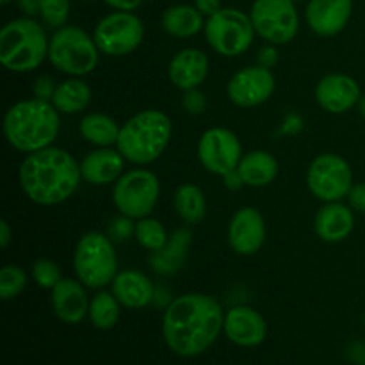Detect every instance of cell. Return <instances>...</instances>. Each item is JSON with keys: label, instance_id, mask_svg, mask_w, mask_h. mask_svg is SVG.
Here are the masks:
<instances>
[{"label": "cell", "instance_id": "6da1fadb", "mask_svg": "<svg viewBox=\"0 0 365 365\" xmlns=\"http://www.w3.org/2000/svg\"><path fill=\"white\" fill-rule=\"evenodd\" d=\"M225 312L212 296L189 292L175 298L163 317L168 348L178 356H198L223 331Z\"/></svg>", "mask_w": 365, "mask_h": 365}, {"label": "cell", "instance_id": "7a4b0ae2", "mask_svg": "<svg viewBox=\"0 0 365 365\" xmlns=\"http://www.w3.org/2000/svg\"><path fill=\"white\" fill-rule=\"evenodd\" d=\"M81 180V164L71 153L56 146L27 153L20 164V185L36 205L52 207L66 202Z\"/></svg>", "mask_w": 365, "mask_h": 365}, {"label": "cell", "instance_id": "3957f363", "mask_svg": "<svg viewBox=\"0 0 365 365\" xmlns=\"http://www.w3.org/2000/svg\"><path fill=\"white\" fill-rule=\"evenodd\" d=\"M59 110L39 98L16 102L4 116V135L14 150L32 153L48 148L61 130Z\"/></svg>", "mask_w": 365, "mask_h": 365}, {"label": "cell", "instance_id": "277c9868", "mask_svg": "<svg viewBox=\"0 0 365 365\" xmlns=\"http://www.w3.org/2000/svg\"><path fill=\"white\" fill-rule=\"evenodd\" d=\"M173 123L163 110L146 109L121 125L116 148L132 164L146 166L159 159L168 148Z\"/></svg>", "mask_w": 365, "mask_h": 365}, {"label": "cell", "instance_id": "5b68a950", "mask_svg": "<svg viewBox=\"0 0 365 365\" xmlns=\"http://www.w3.org/2000/svg\"><path fill=\"white\" fill-rule=\"evenodd\" d=\"M48 45L41 24L31 16L16 18L0 31V63L14 73L34 71L48 57Z\"/></svg>", "mask_w": 365, "mask_h": 365}, {"label": "cell", "instance_id": "8992f818", "mask_svg": "<svg viewBox=\"0 0 365 365\" xmlns=\"http://www.w3.org/2000/svg\"><path fill=\"white\" fill-rule=\"evenodd\" d=\"M100 48L95 38L77 25H64L50 38L48 61L70 77H84L98 66Z\"/></svg>", "mask_w": 365, "mask_h": 365}, {"label": "cell", "instance_id": "52a82bcc", "mask_svg": "<svg viewBox=\"0 0 365 365\" xmlns=\"http://www.w3.org/2000/svg\"><path fill=\"white\" fill-rule=\"evenodd\" d=\"M73 269L88 289H103L113 284L118 274V257L109 235L88 232L77 242Z\"/></svg>", "mask_w": 365, "mask_h": 365}, {"label": "cell", "instance_id": "ba28073f", "mask_svg": "<svg viewBox=\"0 0 365 365\" xmlns=\"http://www.w3.org/2000/svg\"><path fill=\"white\" fill-rule=\"evenodd\" d=\"M160 196V182L153 171L135 168L121 175L113 187L114 207L121 216L130 220L148 217L157 207Z\"/></svg>", "mask_w": 365, "mask_h": 365}, {"label": "cell", "instance_id": "9c48e42d", "mask_svg": "<svg viewBox=\"0 0 365 365\" xmlns=\"http://www.w3.org/2000/svg\"><path fill=\"white\" fill-rule=\"evenodd\" d=\"M203 31L210 48L223 57H237L245 53L257 34L250 14L232 7L217 11L207 18Z\"/></svg>", "mask_w": 365, "mask_h": 365}, {"label": "cell", "instance_id": "30bf717a", "mask_svg": "<svg viewBox=\"0 0 365 365\" xmlns=\"http://www.w3.org/2000/svg\"><path fill=\"white\" fill-rule=\"evenodd\" d=\"M93 38L106 56H128L143 43L145 25L132 11H114L96 24Z\"/></svg>", "mask_w": 365, "mask_h": 365}, {"label": "cell", "instance_id": "8fae6325", "mask_svg": "<svg viewBox=\"0 0 365 365\" xmlns=\"http://www.w3.org/2000/svg\"><path fill=\"white\" fill-rule=\"evenodd\" d=\"M250 18L257 34L271 45H285L299 31V16L292 0H255Z\"/></svg>", "mask_w": 365, "mask_h": 365}, {"label": "cell", "instance_id": "7c38bea8", "mask_svg": "<svg viewBox=\"0 0 365 365\" xmlns=\"http://www.w3.org/2000/svg\"><path fill=\"white\" fill-rule=\"evenodd\" d=\"M309 191L321 202H341L353 187V171L348 160L337 153H321L307 171Z\"/></svg>", "mask_w": 365, "mask_h": 365}, {"label": "cell", "instance_id": "4fadbf2b", "mask_svg": "<svg viewBox=\"0 0 365 365\" xmlns=\"http://www.w3.org/2000/svg\"><path fill=\"white\" fill-rule=\"evenodd\" d=\"M242 145L237 135L225 127L209 128L198 141V159L209 173L225 177L237 170L242 159Z\"/></svg>", "mask_w": 365, "mask_h": 365}, {"label": "cell", "instance_id": "5bb4252c", "mask_svg": "<svg viewBox=\"0 0 365 365\" xmlns=\"http://www.w3.org/2000/svg\"><path fill=\"white\" fill-rule=\"evenodd\" d=\"M274 93V75L269 68L260 64L246 66L228 81L227 95L234 106L242 109L262 106Z\"/></svg>", "mask_w": 365, "mask_h": 365}, {"label": "cell", "instance_id": "9a60e30c", "mask_svg": "<svg viewBox=\"0 0 365 365\" xmlns=\"http://www.w3.org/2000/svg\"><path fill=\"white\" fill-rule=\"evenodd\" d=\"M266 241V221L255 207H241L228 225V245L242 257L255 255Z\"/></svg>", "mask_w": 365, "mask_h": 365}, {"label": "cell", "instance_id": "2e32d148", "mask_svg": "<svg viewBox=\"0 0 365 365\" xmlns=\"http://www.w3.org/2000/svg\"><path fill=\"white\" fill-rule=\"evenodd\" d=\"M362 98L359 82L344 73H330L316 86V100L330 114H344L359 106Z\"/></svg>", "mask_w": 365, "mask_h": 365}, {"label": "cell", "instance_id": "e0dca14e", "mask_svg": "<svg viewBox=\"0 0 365 365\" xmlns=\"http://www.w3.org/2000/svg\"><path fill=\"white\" fill-rule=\"evenodd\" d=\"M223 331L234 344L255 348L266 341L267 324L264 317L252 307H234L225 314Z\"/></svg>", "mask_w": 365, "mask_h": 365}, {"label": "cell", "instance_id": "ac0fdd59", "mask_svg": "<svg viewBox=\"0 0 365 365\" xmlns=\"http://www.w3.org/2000/svg\"><path fill=\"white\" fill-rule=\"evenodd\" d=\"M86 285L81 280L63 278L56 287L50 291V303L52 310L66 324H78L89 314V302Z\"/></svg>", "mask_w": 365, "mask_h": 365}, {"label": "cell", "instance_id": "d6986e66", "mask_svg": "<svg viewBox=\"0 0 365 365\" xmlns=\"http://www.w3.org/2000/svg\"><path fill=\"white\" fill-rule=\"evenodd\" d=\"M353 13V0H310L307 6V24L323 38L342 32Z\"/></svg>", "mask_w": 365, "mask_h": 365}, {"label": "cell", "instance_id": "ffe728a7", "mask_svg": "<svg viewBox=\"0 0 365 365\" xmlns=\"http://www.w3.org/2000/svg\"><path fill=\"white\" fill-rule=\"evenodd\" d=\"M209 75V57L198 48H184L175 53L168 66V77L182 91L196 89Z\"/></svg>", "mask_w": 365, "mask_h": 365}, {"label": "cell", "instance_id": "44dd1931", "mask_svg": "<svg viewBox=\"0 0 365 365\" xmlns=\"http://www.w3.org/2000/svg\"><path fill=\"white\" fill-rule=\"evenodd\" d=\"M125 160L127 159L118 148L113 150L107 146V148L93 150L81 160L82 180L91 185L114 184L123 175Z\"/></svg>", "mask_w": 365, "mask_h": 365}, {"label": "cell", "instance_id": "7402d4cb", "mask_svg": "<svg viewBox=\"0 0 365 365\" xmlns=\"http://www.w3.org/2000/svg\"><path fill=\"white\" fill-rule=\"evenodd\" d=\"M110 291L121 307L127 309H145L155 298V285L141 271H121L110 284Z\"/></svg>", "mask_w": 365, "mask_h": 365}, {"label": "cell", "instance_id": "603a6c76", "mask_svg": "<svg viewBox=\"0 0 365 365\" xmlns=\"http://www.w3.org/2000/svg\"><path fill=\"white\" fill-rule=\"evenodd\" d=\"M355 228V214L351 207L341 202L324 203L316 214L314 220V230L323 241L341 242Z\"/></svg>", "mask_w": 365, "mask_h": 365}, {"label": "cell", "instance_id": "cb8c5ba5", "mask_svg": "<svg viewBox=\"0 0 365 365\" xmlns=\"http://www.w3.org/2000/svg\"><path fill=\"white\" fill-rule=\"evenodd\" d=\"M192 234L189 228H178L171 234L166 245L150 255V266L155 273L163 274V277H170V274L178 273L184 266L185 259H187V250L191 246Z\"/></svg>", "mask_w": 365, "mask_h": 365}, {"label": "cell", "instance_id": "d4e9b609", "mask_svg": "<svg viewBox=\"0 0 365 365\" xmlns=\"http://www.w3.org/2000/svg\"><path fill=\"white\" fill-rule=\"evenodd\" d=\"M245 185L250 187H266L277 178L278 163L266 150H253L242 155L237 166Z\"/></svg>", "mask_w": 365, "mask_h": 365}, {"label": "cell", "instance_id": "484cf974", "mask_svg": "<svg viewBox=\"0 0 365 365\" xmlns=\"http://www.w3.org/2000/svg\"><path fill=\"white\" fill-rule=\"evenodd\" d=\"M160 24H163L166 34L180 39L192 38L202 29H205L203 14L195 6H184V4L168 7L163 13Z\"/></svg>", "mask_w": 365, "mask_h": 365}, {"label": "cell", "instance_id": "4316f807", "mask_svg": "<svg viewBox=\"0 0 365 365\" xmlns=\"http://www.w3.org/2000/svg\"><path fill=\"white\" fill-rule=\"evenodd\" d=\"M91 102V88L81 77H71L57 84L52 106L61 114H78Z\"/></svg>", "mask_w": 365, "mask_h": 365}, {"label": "cell", "instance_id": "83f0119b", "mask_svg": "<svg viewBox=\"0 0 365 365\" xmlns=\"http://www.w3.org/2000/svg\"><path fill=\"white\" fill-rule=\"evenodd\" d=\"M81 135L88 143L95 145L96 148H107V146H116L120 138L121 127L116 120L103 113H89L86 114L78 125Z\"/></svg>", "mask_w": 365, "mask_h": 365}, {"label": "cell", "instance_id": "f1b7e54d", "mask_svg": "<svg viewBox=\"0 0 365 365\" xmlns=\"http://www.w3.org/2000/svg\"><path fill=\"white\" fill-rule=\"evenodd\" d=\"M175 210L178 217L187 225L202 223L207 214V200L196 184H182L175 191Z\"/></svg>", "mask_w": 365, "mask_h": 365}, {"label": "cell", "instance_id": "f546056e", "mask_svg": "<svg viewBox=\"0 0 365 365\" xmlns=\"http://www.w3.org/2000/svg\"><path fill=\"white\" fill-rule=\"evenodd\" d=\"M120 302L113 291H98L89 302V314L93 327L98 330H110L120 319Z\"/></svg>", "mask_w": 365, "mask_h": 365}, {"label": "cell", "instance_id": "4dcf8cb0", "mask_svg": "<svg viewBox=\"0 0 365 365\" xmlns=\"http://www.w3.org/2000/svg\"><path fill=\"white\" fill-rule=\"evenodd\" d=\"M134 237L138 241L139 246H143L148 252H159L164 245L168 242L170 235H168L166 228L160 221L153 220V217H143V220H138L135 223V232Z\"/></svg>", "mask_w": 365, "mask_h": 365}, {"label": "cell", "instance_id": "1f68e13d", "mask_svg": "<svg viewBox=\"0 0 365 365\" xmlns=\"http://www.w3.org/2000/svg\"><path fill=\"white\" fill-rule=\"evenodd\" d=\"M27 285V273L20 266H6L0 271V298L4 302L16 298Z\"/></svg>", "mask_w": 365, "mask_h": 365}, {"label": "cell", "instance_id": "d6a6232c", "mask_svg": "<svg viewBox=\"0 0 365 365\" xmlns=\"http://www.w3.org/2000/svg\"><path fill=\"white\" fill-rule=\"evenodd\" d=\"M39 16L48 27H64L70 18V0H41Z\"/></svg>", "mask_w": 365, "mask_h": 365}, {"label": "cell", "instance_id": "836d02e7", "mask_svg": "<svg viewBox=\"0 0 365 365\" xmlns=\"http://www.w3.org/2000/svg\"><path fill=\"white\" fill-rule=\"evenodd\" d=\"M32 278H34L38 287L50 289V291H52V289L63 280V274H61L59 266H57L53 260L38 259L32 264Z\"/></svg>", "mask_w": 365, "mask_h": 365}, {"label": "cell", "instance_id": "e575fe53", "mask_svg": "<svg viewBox=\"0 0 365 365\" xmlns=\"http://www.w3.org/2000/svg\"><path fill=\"white\" fill-rule=\"evenodd\" d=\"M135 232V223H132L130 217L120 216L118 220H114L109 227V237L113 239V242H121L125 239H128L130 235H134Z\"/></svg>", "mask_w": 365, "mask_h": 365}, {"label": "cell", "instance_id": "d590c367", "mask_svg": "<svg viewBox=\"0 0 365 365\" xmlns=\"http://www.w3.org/2000/svg\"><path fill=\"white\" fill-rule=\"evenodd\" d=\"M182 107L187 110L189 114L196 116V114H202L207 109V98L198 88L189 89L184 91V98H182Z\"/></svg>", "mask_w": 365, "mask_h": 365}, {"label": "cell", "instance_id": "8d00e7d4", "mask_svg": "<svg viewBox=\"0 0 365 365\" xmlns=\"http://www.w3.org/2000/svg\"><path fill=\"white\" fill-rule=\"evenodd\" d=\"M56 89H57L56 81H53L50 75H41V77L36 78L32 91H34V98L45 100V102H52Z\"/></svg>", "mask_w": 365, "mask_h": 365}, {"label": "cell", "instance_id": "74e56055", "mask_svg": "<svg viewBox=\"0 0 365 365\" xmlns=\"http://www.w3.org/2000/svg\"><path fill=\"white\" fill-rule=\"evenodd\" d=\"M348 200L353 210L365 214V184H353L348 192Z\"/></svg>", "mask_w": 365, "mask_h": 365}, {"label": "cell", "instance_id": "f35d334b", "mask_svg": "<svg viewBox=\"0 0 365 365\" xmlns=\"http://www.w3.org/2000/svg\"><path fill=\"white\" fill-rule=\"evenodd\" d=\"M257 61H259L260 66L264 68H273L274 64L278 63V50L274 48L273 45L269 46H264V48H260L259 56H257Z\"/></svg>", "mask_w": 365, "mask_h": 365}, {"label": "cell", "instance_id": "ab89813d", "mask_svg": "<svg viewBox=\"0 0 365 365\" xmlns=\"http://www.w3.org/2000/svg\"><path fill=\"white\" fill-rule=\"evenodd\" d=\"M195 7L207 18L223 9L221 7V0H195Z\"/></svg>", "mask_w": 365, "mask_h": 365}, {"label": "cell", "instance_id": "60d3db41", "mask_svg": "<svg viewBox=\"0 0 365 365\" xmlns=\"http://www.w3.org/2000/svg\"><path fill=\"white\" fill-rule=\"evenodd\" d=\"M107 6L116 11H135L143 4V0H103Z\"/></svg>", "mask_w": 365, "mask_h": 365}, {"label": "cell", "instance_id": "b9f144b4", "mask_svg": "<svg viewBox=\"0 0 365 365\" xmlns=\"http://www.w3.org/2000/svg\"><path fill=\"white\" fill-rule=\"evenodd\" d=\"M18 7L24 11L25 16H36L39 14V9H41V0H16Z\"/></svg>", "mask_w": 365, "mask_h": 365}, {"label": "cell", "instance_id": "7bdbcfd3", "mask_svg": "<svg viewBox=\"0 0 365 365\" xmlns=\"http://www.w3.org/2000/svg\"><path fill=\"white\" fill-rule=\"evenodd\" d=\"M223 180H225V187L232 189V191H237L239 187H242V185H245V182H242L241 175H239L237 170L232 171V173H228V175H225Z\"/></svg>", "mask_w": 365, "mask_h": 365}, {"label": "cell", "instance_id": "ee69618b", "mask_svg": "<svg viewBox=\"0 0 365 365\" xmlns=\"http://www.w3.org/2000/svg\"><path fill=\"white\" fill-rule=\"evenodd\" d=\"M11 239H13V230H11L9 223L6 220H2L0 221V246L6 250L9 246Z\"/></svg>", "mask_w": 365, "mask_h": 365}, {"label": "cell", "instance_id": "f6af8a7d", "mask_svg": "<svg viewBox=\"0 0 365 365\" xmlns=\"http://www.w3.org/2000/svg\"><path fill=\"white\" fill-rule=\"evenodd\" d=\"M359 110H360V114H362V116L365 118V95L362 96V98H360V102H359Z\"/></svg>", "mask_w": 365, "mask_h": 365}, {"label": "cell", "instance_id": "bcb514c9", "mask_svg": "<svg viewBox=\"0 0 365 365\" xmlns=\"http://www.w3.org/2000/svg\"><path fill=\"white\" fill-rule=\"evenodd\" d=\"M0 2H2V4H4V6H7V4H9V2H11V0H0Z\"/></svg>", "mask_w": 365, "mask_h": 365}, {"label": "cell", "instance_id": "7dc6e473", "mask_svg": "<svg viewBox=\"0 0 365 365\" xmlns=\"http://www.w3.org/2000/svg\"><path fill=\"white\" fill-rule=\"evenodd\" d=\"M292 2H303V0H292Z\"/></svg>", "mask_w": 365, "mask_h": 365}, {"label": "cell", "instance_id": "c3c4849f", "mask_svg": "<svg viewBox=\"0 0 365 365\" xmlns=\"http://www.w3.org/2000/svg\"><path fill=\"white\" fill-rule=\"evenodd\" d=\"M364 365H365V364H364Z\"/></svg>", "mask_w": 365, "mask_h": 365}]
</instances>
